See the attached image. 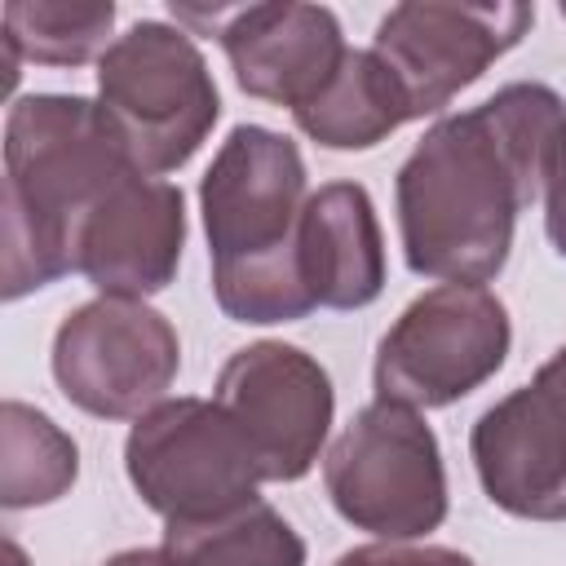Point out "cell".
<instances>
[{
  "instance_id": "cell-12",
  "label": "cell",
  "mask_w": 566,
  "mask_h": 566,
  "mask_svg": "<svg viewBox=\"0 0 566 566\" xmlns=\"http://www.w3.org/2000/svg\"><path fill=\"white\" fill-rule=\"evenodd\" d=\"M186 248V195L177 181L133 172L80 226L75 274L97 296L146 301L177 279Z\"/></svg>"
},
{
  "instance_id": "cell-19",
  "label": "cell",
  "mask_w": 566,
  "mask_h": 566,
  "mask_svg": "<svg viewBox=\"0 0 566 566\" xmlns=\"http://www.w3.org/2000/svg\"><path fill=\"white\" fill-rule=\"evenodd\" d=\"M332 566H478L469 553L460 548H442V544H394V539H376L363 548L340 553Z\"/></svg>"
},
{
  "instance_id": "cell-10",
  "label": "cell",
  "mask_w": 566,
  "mask_h": 566,
  "mask_svg": "<svg viewBox=\"0 0 566 566\" xmlns=\"http://www.w3.org/2000/svg\"><path fill=\"white\" fill-rule=\"evenodd\" d=\"M212 398L252 442L265 482H301L332 433L336 389L327 367L287 340H256L226 358Z\"/></svg>"
},
{
  "instance_id": "cell-6",
  "label": "cell",
  "mask_w": 566,
  "mask_h": 566,
  "mask_svg": "<svg viewBox=\"0 0 566 566\" xmlns=\"http://www.w3.org/2000/svg\"><path fill=\"white\" fill-rule=\"evenodd\" d=\"M124 473L164 526L217 522L261 500V460L217 398H164L133 420Z\"/></svg>"
},
{
  "instance_id": "cell-9",
  "label": "cell",
  "mask_w": 566,
  "mask_h": 566,
  "mask_svg": "<svg viewBox=\"0 0 566 566\" xmlns=\"http://www.w3.org/2000/svg\"><path fill=\"white\" fill-rule=\"evenodd\" d=\"M535 9L517 0L460 4V0H407L394 4L376 35L371 53L398 80L411 119L438 115L486 75L522 35L531 31Z\"/></svg>"
},
{
  "instance_id": "cell-7",
  "label": "cell",
  "mask_w": 566,
  "mask_h": 566,
  "mask_svg": "<svg viewBox=\"0 0 566 566\" xmlns=\"http://www.w3.org/2000/svg\"><path fill=\"white\" fill-rule=\"evenodd\" d=\"M513 323L482 283H438L420 292L376 345V398L416 411L451 407L482 389L509 358Z\"/></svg>"
},
{
  "instance_id": "cell-14",
  "label": "cell",
  "mask_w": 566,
  "mask_h": 566,
  "mask_svg": "<svg viewBox=\"0 0 566 566\" xmlns=\"http://www.w3.org/2000/svg\"><path fill=\"white\" fill-rule=\"evenodd\" d=\"M301 270L323 310H363L385 292V234L367 186L327 181L310 190L301 217Z\"/></svg>"
},
{
  "instance_id": "cell-8",
  "label": "cell",
  "mask_w": 566,
  "mask_h": 566,
  "mask_svg": "<svg viewBox=\"0 0 566 566\" xmlns=\"http://www.w3.org/2000/svg\"><path fill=\"white\" fill-rule=\"evenodd\" d=\"M49 363L71 407L97 420H137L168 398L181 371V340L155 305L93 296L57 323Z\"/></svg>"
},
{
  "instance_id": "cell-22",
  "label": "cell",
  "mask_w": 566,
  "mask_h": 566,
  "mask_svg": "<svg viewBox=\"0 0 566 566\" xmlns=\"http://www.w3.org/2000/svg\"><path fill=\"white\" fill-rule=\"evenodd\" d=\"M102 566H177V557L159 544V548H124V553L106 557Z\"/></svg>"
},
{
  "instance_id": "cell-1",
  "label": "cell",
  "mask_w": 566,
  "mask_h": 566,
  "mask_svg": "<svg viewBox=\"0 0 566 566\" xmlns=\"http://www.w3.org/2000/svg\"><path fill=\"white\" fill-rule=\"evenodd\" d=\"M562 133L566 102L539 80L433 119L394 177L407 270L486 287L509 265L517 212L544 199Z\"/></svg>"
},
{
  "instance_id": "cell-4",
  "label": "cell",
  "mask_w": 566,
  "mask_h": 566,
  "mask_svg": "<svg viewBox=\"0 0 566 566\" xmlns=\"http://www.w3.org/2000/svg\"><path fill=\"white\" fill-rule=\"evenodd\" d=\"M97 102L150 177L186 168L221 119V93L195 35L159 18L133 22L97 57Z\"/></svg>"
},
{
  "instance_id": "cell-13",
  "label": "cell",
  "mask_w": 566,
  "mask_h": 566,
  "mask_svg": "<svg viewBox=\"0 0 566 566\" xmlns=\"http://www.w3.org/2000/svg\"><path fill=\"white\" fill-rule=\"evenodd\" d=\"M469 455L495 509L526 522H566V407L535 380L478 416Z\"/></svg>"
},
{
  "instance_id": "cell-5",
  "label": "cell",
  "mask_w": 566,
  "mask_h": 566,
  "mask_svg": "<svg viewBox=\"0 0 566 566\" xmlns=\"http://www.w3.org/2000/svg\"><path fill=\"white\" fill-rule=\"evenodd\" d=\"M332 509L376 539L411 544L447 522V469L429 420L402 402H367L323 451Z\"/></svg>"
},
{
  "instance_id": "cell-21",
  "label": "cell",
  "mask_w": 566,
  "mask_h": 566,
  "mask_svg": "<svg viewBox=\"0 0 566 566\" xmlns=\"http://www.w3.org/2000/svg\"><path fill=\"white\" fill-rule=\"evenodd\" d=\"M535 385H539L544 394H553V398L566 407V345H562V349H553V358L535 371Z\"/></svg>"
},
{
  "instance_id": "cell-18",
  "label": "cell",
  "mask_w": 566,
  "mask_h": 566,
  "mask_svg": "<svg viewBox=\"0 0 566 566\" xmlns=\"http://www.w3.org/2000/svg\"><path fill=\"white\" fill-rule=\"evenodd\" d=\"M0 22V40L35 66H84L115 44L111 0H9Z\"/></svg>"
},
{
  "instance_id": "cell-3",
  "label": "cell",
  "mask_w": 566,
  "mask_h": 566,
  "mask_svg": "<svg viewBox=\"0 0 566 566\" xmlns=\"http://www.w3.org/2000/svg\"><path fill=\"white\" fill-rule=\"evenodd\" d=\"M305 159L265 124H234L199 181L212 296L230 323H296L318 305L301 270Z\"/></svg>"
},
{
  "instance_id": "cell-2",
  "label": "cell",
  "mask_w": 566,
  "mask_h": 566,
  "mask_svg": "<svg viewBox=\"0 0 566 566\" xmlns=\"http://www.w3.org/2000/svg\"><path fill=\"white\" fill-rule=\"evenodd\" d=\"M142 172L102 111L80 93H27L4 119V301L75 274L93 208Z\"/></svg>"
},
{
  "instance_id": "cell-17",
  "label": "cell",
  "mask_w": 566,
  "mask_h": 566,
  "mask_svg": "<svg viewBox=\"0 0 566 566\" xmlns=\"http://www.w3.org/2000/svg\"><path fill=\"white\" fill-rule=\"evenodd\" d=\"M164 548L177 566H305L301 531L265 500H252L217 522L168 526Z\"/></svg>"
},
{
  "instance_id": "cell-16",
  "label": "cell",
  "mask_w": 566,
  "mask_h": 566,
  "mask_svg": "<svg viewBox=\"0 0 566 566\" xmlns=\"http://www.w3.org/2000/svg\"><path fill=\"white\" fill-rule=\"evenodd\" d=\"M80 478L75 438L31 402L0 407V504L9 513L62 500Z\"/></svg>"
},
{
  "instance_id": "cell-11",
  "label": "cell",
  "mask_w": 566,
  "mask_h": 566,
  "mask_svg": "<svg viewBox=\"0 0 566 566\" xmlns=\"http://www.w3.org/2000/svg\"><path fill=\"white\" fill-rule=\"evenodd\" d=\"M172 18L177 27L217 35L234 71V84L248 97L287 111L314 102L349 53L340 18L327 4H296V0H261L230 9L172 4Z\"/></svg>"
},
{
  "instance_id": "cell-15",
  "label": "cell",
  "mask_w": 566,
  "mask_h": 566,
  "mask_svg": "<svg viewBox=\"0 0 566 566\" xmlns=\"http://www.w3.org/2000/svg\"><path fill=\"white\" fill-rule=\"evenodd\" d=\"M296 128L327 150H371L411 119V106L371 49H349L327 88L292 111Z\"/></svg>"
},
{
  "instance_id": "cell-23",
  "label": "cell",
  "mask_w": 566,
  "mask_h": 566,
  "mask_svg": "<svg viewBox=\"0 0 566 566\" xmlns=\"http://www.w3.org/2000/svg\"><path fill=\"white\" fill-rule=\"evenodd\" d=\"M562 18H566V4H562Z\"/></svg>"
},
{
  "instance_id": "cell-20",
  "label": "cell",
  "mask_w": 566,
  "mask_h": 566,
  "mask_svg": "<svg viewBox=\"0 0 566 566\" xmlns=\"http://www.w3.org/2000/svg\"><path fill=\"white\" fill-rule=\"evenodd\" d=\"M544 234H548L553 252L566 261V133H562L553 172L544 181Z\"/></svg>"
}]
</instances>
